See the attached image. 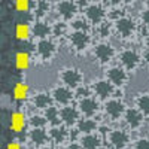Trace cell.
Listing matches in <instances>:
<instances>
[{"instance_id":"1","label":"cell","mask_w":149,"mask_h":149,"mask_svg":"<svg viewBox=\"0 0 149 149\" xmlns=\"http://www.w3.org/2000/svg\"><path fill=\"white\" fill-rule=\"evenodd\" d=\"M81 12L82 17L91 24L93 29H97L98 26H102L103 22L109 19V8L107 3L102 2H90L81 5Z\"/></svg>"},{"instance_id":"2","label":"cell","mask_w":149,"mask_h":149,"mask_svg":"<svg viewBox=\"0 0 149 149\" xmlns=\"http://www.w3.org/2000/svg\"><path fill=\"white\" fill-rule=\"evenodd\" d=\"M112 22H113L115 34L119 37L121 40L130 42L139 34V24H137V21H136L131 15H128V14H124V15L115 18Z\"/></svg>"},{"instance_id":"3","label":"cell","mask_w":149,"mask_h":149,"mask_svg":"<svg viewBox=\"0 0 149 149\" xmlns=\"http://www.w3.org/2000/svg\"><path fill=\"white\" fill-rule=\"evenodd\" d=\"M118 64L124 67L130 74L137 72L145 63V55L134 48H124L118 52Z\"/></svg>"},{"instance_id":"4","label":"cell","mask_w":149,"mask_h":149,"mask_svg":"<svg viewBox=\"0 0 149 149\" xmlns=\"http://www.w3.org/2000/svg\"><path fill=\"white\" fill-rule=\"evenodd\" d=\"M104 142L109 149H127L131 145V131L125 127H115L107 130Z\"/></svg>"},{"instance_id":"5","label":"cell","mask_w":149,"mask_h":149,"mask_svg":"<svg viewBox=\"0 0 149 149\" xmlns=\"http://www.w3.org/2000/svg\"><path fill=\"white\" fill-rule=\"evenodd\" d=\"M91 52H93L97 63L103 67H106V69L110 67L112 63L118 58V52H116L115 46L110 42H104V40L95 42L93 49H91Z\"/></svg>"},{"instance_id":"6","label":"cell","mask_w":149,"mask_h":149,"mask_svg":"<svg viewBox=\"0 0 149 149\" xmlns=\"http://www.w3.org/2000/svg\"><path fill=\"white\" fill-rule=\"evenodd\" d=\"M67 43L70 45L72 51L76 55H84L93 49L94 43H93V37L91 33H85V31H73L70 30L69 36H67Z\"/></svg>"},{"instance_id":"7","label":"cell","mask_w":149,"mask_h":149,"mask_svg":"<svg viewBox=\"0 0 149 149\" xmlns=\"http://www.w3.org/2000/svg\"><path fill=\"white\" fill-rule=\"evenodd\" d=\"M58 54V43L54 37L34 42V58L40 63H51Z\"/></svg>"},{"instance_id":"8","label":"cell","mask_w":149,"mask_h":149,"mask_svg":"<svg viewBox=\"0 0 149 149\" xmlns=\"http://www.w3.org/2000/svg\"><path fill=\"white\" fill-rule=\"evenodd\" d=\"M58 79L67 88L76 91L84 85V72L78 67H64L58 72Z\"/></svg>"},{"instance_id":"9","label":"cell","mask_w":149,"mask_h":149,"mask_svg":"<svg viewBox=\"0 0 149 149\" xmlns=\"http://www.w3.org/2000/svg\"><path fill=\"white\" fill-rule=\"evenodd\" d=\"M54 12L58 15V19L70 24L74 21L81 14V3L73 2V0H64L54 5Z\"/></svg>"},{"instance_id":"10","label":"cell","mask_w":149,"mask_h":149,"mask_svg":"<svg viewBox=\"0 0 149 149\" xmlns=\"http://www.w3.org/2000/svg\"><path fill=\"white\" fill-rule=\"evenodd\" d=\"M91 86V91H93V95L97 98L98 102H107L110 98L116 97L118 94V90L112 85L106 78H100V79H95L90 84Z\"/></svg>"},{"instance_id":"11","label":"cell","mask_w":149,"mask_h":149,"mask_svg":"<svg viewBox=\"0 0 149 149\" xmlns=\"http://www.w3.org/2000/svg\"><path fill=\"white\" fill-rule=\"evenodd\" d=\"M125 110H127V104L118 95L103 103V113L110 122H119L121 119H124Z\"/></svg>"},{"instance_id":"12","label":"cell","mask_w":149,"mask_h":149,"mask_svg":"<svg viewBox=\"0 0 149 149\" xmlns=\"http://www.w3.org/2000/svg\"><path fill=\"white\" fill-rule=\"evenodd\" d=\"M104 78L115 86L118 91H121L122 88H125L128 81H130V73L121 67L119 64H112L110 67L106 69L104 72Z\"/></svg>"},{"instance_id":"13","label":"cell","mask_w":149,"mask_h":149,"mask_svg":"<svg viewBox=\"0 0 149 149\" xmlns=\"http://www.w3.org/2000/svg\"><path fill=\"white\" fill-rule=\"evenodd\" d=\"M51 95H52V100L54 104L58 107H64V106H70L76 102V94H74L73 90L64 86L63 84H58L55 86L51 88Z\"/></svg>"},{"instance_id":"14","label":"cell","mask_w":149,"mask_h":149,"mask_svg":"<svg viewBox=\"0 0 149 149\" xmlns=\"http://www.w3.org/2000/svg\"><path fill=\"white\" fill-rule=\"evenodd\" d=\"M48 134H49V142L51 145L57 146V148H66L69 143L73 142V136L72 131L69 128H66L64 125H55V127H49L48 128Z\"/></svg>"},{"instance_id":"15","label":"cell","mask_w":149,"mask_h":149,"mask_svg":"<svg viewBox=\"0 0 149 149\" xmlns=\"http://www.w3.org/2000/svg\"><path fill=\"white\" fill-rule=\"evenodd\" d=\"M145 115L137 109V107H127L125 115H124V124L125 128H128L130 131H140L142 127L145 125Z\"/></svg>"},{"instance_id":"16","label":"cell","mask_w":149,"mask_h":149,"mask_svg":"<svg viewBox=\"0 0 149 149\" xmlns=\"http://www.w3.org/2000/svg\"><path fill=\"white\" fill-rule=\"evenodd\" d=\"M82 118L79 109L76 107V104H70V106H64L60 107V119H61V125H64L69 130H74L76 124L79 122V119Z\"/></svg>"},{"instance_id":"17","label":"cell","mask_w":149,"mask_h":149,"mask_svg":"<svg viewBox=\"0 0 149 149\" xmlns=\"http://www.w3.org/2000/svg\"><path fill=\"white\" fill-rule=\"evenodd\" d=\"M26 139L34 149H40L46 145H51L48 128H29V131L26 134Z\"/></svg>"},{"instance_id":"18","label":"cell","mask_w":149,"mask_h":149,"mask_svg":"<svg viewBox=\"0 0 149 149\" xmlns=\"http://www.w3.org/2000/svg\"><path fill=\"white\" fill-rule=\"evenodd\" d=\"M76 107L79 109L82 116L95 118V115H98V112H100V102H98L94 95H91V97L82 98V100H78Z\"/></svg>"},{"instance_id":"19","label":"cell","mask_w":149,"mask_h":149,"mask_svg":"<svg viewBox=\"0 0 149 149\" xmlns=\"http://www.w3.org/2000/svg\"><path fill=\"white\" fill-rule=\"evenodd\" d=\"M52 37V24H49L46 19H36L31 24V39L43 40Z\"/></svg>"},{"instance_id":"20","label":"cell","mask_w":149,"mask_h":149,"mask_svg":"<svg viewBox=\"0 0 149 149\" xmlns=\"http://www.w3.org/2000/svg\"><path fill=\"white\" fill-rule=\"evenodd\" d=\"M30 103L34 109L40 110L42 113L49 109L51 106H54V100H52V95L49 91H37L30 97Z\"/></svg>"},{"instance_id":"21","label":"cell","mask_w":149,"mask_h":149,"mask_svg":"<svg viewBox=\"0 0 149 149\" xmlns=\"http://www.w3.org/2000/svg\"><path fill=\"white\" fill-rule=\"evenodd\" d=\"M78 142L82 149H103L104 148V137H102L100 133L79 136Z\"/></svg>"},{"instance_id":"22","label":"cell","mask_w":149,"mask_h":149,"mask_svg":"<svg viewBox=\"0 0 149 149\" xmlns=\"http://www.w3.org/2000/svg\"><path fill=\"white\" fill-rule=\"evenodd\" d=\"M74 131H76L79 136H85V134H93V133H98L100 131V124L95 118H85L82 116L79 119V122L74 127Z\"/></svg>"},{"instance_id":"23","label":"cell","mask_w":149,"mask_h":149,"mask_svg":"<svg viewBox=\"0 0 149 149\" xmlns=\"http://www.w3.org/2000/svg\"><path fill=\"white\" fill-rule=\"evenodd\" d=\"M29 125V118L26 116V113L21 110H17L12 113L10 116V130L15 131L17 134L24 133V128Z\"/></svg>"},{"instance_id":"24","label":"cell","mask_w":149,"mask_h":149,"mask_svg":"<svg viewBox=\"0 0 149 149\" xmlns=\"http://www.w3.org/2000/svg\"><path fill=\"white\" fill-rule=\"evenodd\" d=\"M54 9V5L49 2H33V15L36 19H46L48 14Z\"/></svg>"},{"instance_id":"25","label":"cell","mask_w":149,"mask_h":149,"mask_svg":"<svg viewBox=\"0 0 149 149\" xmlns=\"http://www.w3.org/2000/svg\"><path fill=\"white\" fill-rule=\"evenodd\" d=\"M69 33H70V26L67 22L61 21V19H55L52 22V37L55 40L60 39V37H66L67 39Z\"/></svg>"},{"instance_id":"26","label":"cell","mask_w":149,"mask_h":149,"mask_svg":"<svg viewBox=\"0 0 149 149\" xmlns=\"http://www.w3.org/2000/svg\"><path fill=\"white\" fill-rule=\"evenodd\" d=\"M134 107H137L145 118H149V93H140L134 98Z\"/></svg>"},{"instance_id":"27","label":"cell","mask_w":149,"mask_h":149,"mask_svg":"<svg viewBox=\"0 0 149 149\" xmlns=\"http://www.w3.org/2000/svg\"><path fill=\"white\" fill-rule=\"evenodd\" d=\"M94 31H95L97 36H98V40L107 42L109 37L115 33V31H113V22H112L110 19H107L106 22L102 24V26H98L97 29H94Z\"/></svg>"},{"instance_id":"28","label":"cell","mask_w":149,"mask_h":149,"mask_svg":"<svg viewBox=\"0 0 149 149\" xmlns=\"http://www.w3.org/2000/svg\"><path fill=\"white\" fill-rule=\"evenodd\" d=\"M43 116L46 118L49 127H55V125H61V119H60V107L58 106H51L49 109H46L43 112Z\"/></svg>"},{"instance_id":"29","label":"cell","mask_w":149,"mask_h":149,"mask_svg":"<svg viewBox=\"0 0 149 149\" xmlns=\"http://www.w3.org/2000/svg\"><path fill=\"white\" fill-rule=\"evenodd\" d=\"M29 128H49L43 113H31L29 116Z\"/></svg>"},{"instance_id":"30","label":"cell","mask_w":149,"mask_h":149,"mask_svg":"<svg viewBox=\"0 0 149 149\" xmlns=\"http://www.w3.org/2000/svg\"><path fill=\"white\" fill-rule=\"evenodd\" d=\"M69 26H70V30H73V31H85V33H91V30H93L91 24L86 21L84 17H78L74 21H72Z\"/></svg>"},{"instance_id":"31","label":"cell","mask_w":149,"mask_h":149,"mask_svg":"<svg viewBox=\"0 0 149 149\" xmlns=\"http://www.w3.org/2000/svg\"><path fill=\"white\" fill-rule=\"evenodd\" d=\"M31 63V55L29 51H19L15 55V64L19 70H27Z\"/></svg>"},{"instance_id":"32","label":"cell","mask_w":149,"mask_h":149,"mask_svg":"<svg viewBox=\"0 0 149 149\" xmlns=\"http://www.w3.org/2000/svg\"><path fill=\"white\" fill-rule=\"evenodd\" d=\"M15 34L21 40H29L31 37V26H27V24H17Z\"/></svg>"},{"instance_id":"33","label":"cell","mask_w":149,"mask_h":149,"mask_svg":"<svg viewBox=\"0 0 149 149\" xmlns=\"http://www.w3.org/2000/svg\"><path fill=\"white\" fill-rule=\"evenodd\" d=\"M14 95H15V98H18V100H24V98H27V95H29V86L26 84H22V82L17 84L15 88H14Z\"/></svg>"},{"instance_id":"34","label":"cell","mask_w":149,"mask_h":149,"mask_svg":"<svg viewBox=\"0 0 149 149\" xmlns=\"http://www.w3.org/2000/svg\"><path fill=\"white\" fill-rule=\"evenodd\" d=\"M139 19H140V24H142V27H145V30L149 33V8H145L140 10V14H139Z\"/></svg>"},{"instance_id":"35","label":"cell","mask_w":149,"mask_h":149,"mask_svg":"<svg viewBox=\"0 0 149 149\" xmlns=\"http://www.w3.org/2000/svg\"><path fill=\"white\" fill-rule=\"evenodd\" d=\"M133 149H149V137H139L133 142Z\"/></svg>"},{"instance_id":"36","label":"cell","mask_w":149,"mask_h":149,"mask_svg":"<svg viewBox=\"0 0 149 149\" xmlns=\"http://www.w3.org/2000/svg\"><path fill=\"white\" fill-rule=\"evenodd\" d=\"M22 142H19V140H14V142H10L8 146H6V149H22V145H21Z\"/></svg>"},{"instance_id":"37","label":"cell","mask_w":149,"mask_h":149,"mask_svg":"<svg viewBox=\"0 0 149 149\" xmlns=\"http://www.w3.org/2000/svg\"><path fill=\"white\" fill-rule=\"evenodd\" d=\"M143 46H145V52H149V33H146L143 37Z\"/></svg>"},{"instance_id":"38","label":"cell","mask_w":149,"mask_h":149,"mask_svg":"<svg viewBox=\"0 0 149 149\" xmlns=\"http://www.w3.org/2000/svg\"><path fill=\"white\" fill-rule=\"evenodd\" d=\"M40 149H57V146H54V145H46V146H43V148H40Z\"/></svg>"},{"instance_id":"39","label":"cell","mask_w":149,"mask_h":149,"mask_svg":"<svg viewBox=\"0 0 149 149\" xmlns=\"http://www.w3.org/2000/svg\"><path fill=\"white\" fill-rule=\"evenodd\" d=\"M143 6H145V8H149V2H145V3H143Z\"/></svg>"}]
</instances>
